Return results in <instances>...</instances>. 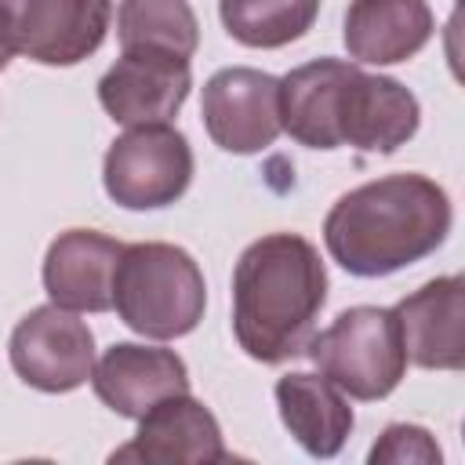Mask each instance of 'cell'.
<instances>
[{"label": "cell", "instance_id": "cell-1", "mask_svg": "<svg viewBox=\"0 0 465 465\" xmlns=\"http://www.w3.org/2000/svg\"><path fill=\"white\" fill-rule=\"evenodd\" d=\"M418 124L414 91L345 58H316L280 80V127L309 149L396 153Z\"/></svg>", "mask_w": 465, "mask_h": 465}, {"label": "cell", "instance_id": "cell-2", "mask_svg": "<svg viewBox=\"0 0 465 465\" xmlns=\"http://www.w3.org/2000/svg\"><path fill=\"white\" fill-rule=\"evenodd\" d=\"M450 222L447 189L429 174L400 171L338 196L323 218V243L345 272L374 280L429 258Z\"/></svg>", "mask_w": 465, "mask_h": 465}, {"label": "cell", "instance_id": "cell-3", "mask_svg": "<svg viewBox=\"0 0 465 465\" xmlns=\"http://www.w3.org/2000/svg\"><path fill=\"white\" fill-rule=\"evenodd\" d=\"M327 305V265L298 232H265L232 269V334L258 363L305 352Z\"/></svg>", "mask_w": 465, "mask_h": 465}, {"label": "cell", "instance_id": "cell-4", "mask_svg": "<svg viewBox=\"0 0 465 465\" xmlns=\"http://www.w3.org/2000/svg\"><path fill=\"white\" fill-rule=\"evenodd\" d=\"M113 309L142 338H185L203 320L207 283L196 258L178 243H124L113 272Z\"/></svg>", "mask_w": 465, "mask_h": 465}, {"label": "cell", "instance_id": "cell-5", "mask_svg": "<svg viewBox=\"0 0 465 465\" xmlns=\"http://www.w3.org/2000/svg\"><path fill=\"white\" fill-rule=\"evenodd\" d=\"M316 371L345 396L374 403L385 400L407 374V352L392 309L352 305L305 345Z\"/></svg>", "mask_w": 465, "mask_h": 465}, {"label": "cell", "instance_id": "cell-6", "mask_svg": "<svg viewBox=\"0 0 465 465\" xmlns=\"http://www.w3.org/2000/svg\"><path fill=\"white\" fill-rule=\"evenodd\" d=\"M193 145L171 124L127 127L102 160V185L127 211L171 207L193 182Z\"/></svg>", "mask_w": 465, "mask_h": 465}, {"label": "cell", "instance_id": "cell-7", "mask_svg": "<svg viewBox=\"0 0 465 465\" xmlns=\"http://www.w3.org/2000/svg\"><path fill=\"white\" fill-rule=\"evenodd\" d=\"M7 356L15 374L36 389V392H73L84 381H91L94 371V334L91 327L62 309V305H40L25 312L7 341Z\"/></svg>", "mask_w": 465, "mask_h": 465}, {"label": "cell", "instance_id": "cell-8", "mask_svg": "<svg viewBox=\"0 0 465 465\" xmlns=\"http://www.w3.org/2000/svg\"><path fill=\"white\" fill-rule=\"evenodd\" d=\"M200 116L211 142L225 153L251 156L280 138V80L251 69L229 65L203 84Z\"/></svg>", "mask_w": 465, "mask_h": 465}, {"label": "cell", "instance_id": "cell-9", "mask_svg": "<svg viewBox=\"0 0 465 465\" xmlns=\"http://www.w3.org/2000/svg\"><path fill=\"white\" fill-rule=\"evenodd\" d=\"M15 51L40 65H76L91 58L109 33L113 0H0Z\"/></svg>", "mask_w": 465, "mask_h": 465}, {"label": "cell", "instance_id": "cell-10", "mask_svg": "<svg viewBox=\"0 0 465 465\" xmlns=\"http://www.w3.org/2000/svg\"><path fill=\"white\" fill-rule=\"evenodd\" d=\"M193 91L189 58L163 51H124L98 80V102L124 127L171 124Z\"/></svg>", "mask_w": 465, "mask_h": 465}, {"label": "cell", "instance_id": "cell-11", "mask_svg": "<svg viewBox=\"0 0 465 465\" xmlns=\"http://www.w3.org/2000/svg\"><path fill=\"white\" fill-rule=\"evenodd\" d=\"M225 440L218 418L193 400L189 392L167 396L138 418L131 443L116 447L109 461H142V465H211L225 461Z\"/></svg>", "mask_w": 465, "mask_h": 465}, {"label": "cell", "instance_id": "cell-12", "mask_svg": "<svg viewBox=\"0 0 465 465\" xmlns=\"http://www.w3.org/2000/svg\"><path fill=\"white\" fill-rule=\"evenodd\" d=\"M407 363L421 371L465 367V280L436 276L392 305Z\"/></svg>", "mask_w": 465, "mask_h": 465}, {"label": "cell", "instance_id": "cell-13", "mask_svg": "<svg viewBox=\"0 0 465 465\" xmlns=\"http://www.w3.org/2000/svg\"><path fill=\"white\" fill-rule=\"evenodd\" d=\"M91 389L113 414L138 421L160 400L189 392V367L174 349L116 341L94 360Z\"/></svg>", "mask_w": 465, "mask_h": 465}, {"label": "cell", "instance_id": "cell-14", "mask_svg": "<svg viewBox=\"0 0 465 465\" xmlns=\"http://www.w3.org/2000/svg\"><path fill=\"white\" fill-rule=\"evenodd\" d=\"M124 243L98 229H65L44 254V291L69 312H109Z\"/></svg>", "mask_w": 465, "mask_h": 465}, {"label": "cell", "instance_id": "cell-15", "mask_svg": "<svg viewBox=\"0 0 465 465\" xmlns=\"http://www.w3.org/2000/svg\"><path fill=\"white\" fill-rule=\"evenodd\" d=\"M429 0H352L345 11V51L356 65H396L432 40Z\"/></svg>", "mask_w": 465, "mask_h": 465}, {"label": "cell", "instance_id": "cell-16", "mask_svg": "<svg viewBox=\"0 0 465 465\" xmlns=\"http://www.w3.org/2000/svg\"><path fill=\"white\" fill-rule=\"evenodd\" d=\"M276 407L283 429L312 458H334L356 425L345 392L309 371H291L276 381Z\"/></svg>", "mask_w": 465, "mask_h": 465}, {"label": "cell", "instance_id": "cell-17", "mask_svg": "<svg viewBox=\"0 0 465 465\" xmlns=\"http://www.w3.org/2000/svg\"><path fill=\"white\" fill-rule=\"evenodd\" d=\"M116 36L124 51H163L193 58L200 47V22L185 0H120Z\"/></svg>", "mask_w": 465, "mask_h": 465}, {"label": "cell", "instance_id": "cell-18", "mask_svg": "<svg viewBox=\"0 0 465 465\" xmlns=\"http://www.w3.org/2000/svg\"><path fill=\"white\" fill-rule=\"evenodd\" d=\"M320 15V0H218L225 33L254 51H276L302 40Z\"/></svg>", "mask_w": 465, "mask_h": 465}, {"label": "cell", "instance_id": "cell-19", "mask_svg": "<svg viewBox=\"0 0 465 465\" xmlns=\"http://www.w3.org/2000/svg\"><path fill=\"white\" fill-rule=\"evenodd\" d=\"M443 458L436 436L421 425H407V421H392L381 429L378 443L371 447L367 461L371 465H403V461H414V465H436Z\"/></svg>", "mask_w": 465, "mask_h": 465}, {"label": "cell", "instance_id": "cell-20", "mask_svg": "<svg viewBox=\"0 0 465 465\" xmlns=\"http://www.w3.org/2000/svg\"><path fill=\"white\" fill-rule=\"evenodd\" d=\"M15 33H11V22H7V11L0 7V69H7V62L15 58Z\"/></svg>", "mask_w": 465, "mask_h": 465}]
</instances>
